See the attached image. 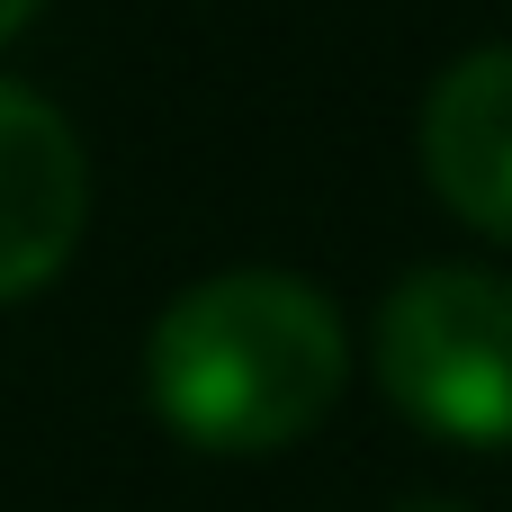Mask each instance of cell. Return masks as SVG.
Masks as SVG:
<instances>
[{
    "instance_id": "obj_1",
    "label": "cell",
    "mask_w": 512,
    "mask_h": 512,
    "mask_svg": "<svg viewBox=\"0 0 512 512\" xmlns=\"http://www.w3.org/2000/svg\"><path fill=\"white\" fill-rule=\"evenodd\" d=\"M351 387V324L297 270H216L144 333V405L207 459H270L324 432Z\"/></svg>"
},
{
    "instance_id": "obj_2",
    "label": "cell",
    "mask_w": 512,
    "mask_h": 512,
    "mask_svg": "<svg viewBox=\"0 0 512 512\" xmlns=\"http://www.w3.org/2000/svg\"><path fill=\"white\" fill-rule=\"evenodd\" d=\"M369 369L414 432L512 450V279L477 261L405 270L369 324Z\"/></svg>"
},
{
    "instance_id": "obj_3",
    "label": "cell",
    "mask_w": 512,
    "mask_h": 512,
    "mask_svg": "<svg viewBox=\"0 0 512 512\" xmlns=\"http://www.w3.org/2000/svg\"><path fill=\"white\" fill-rule=\"evenodd\" d=\"M81 234H90V153L72 117L45 90L0 81V306L54 288Z\"/></svg>"
},
{
    "instance_id": "obj_4",
    "label": "cell",
    "mask_w": 512,
    "mask_h": 512,
    "mask_svg": "<svg viewBox=\"0 0 512 512\" xmlns=\"http://www.w3.org/2000/svg\"><path fill=\"white\" fill-rule=\"evenodd\" d=\"M423 189L486 243H512V45H468L414 117Z\"/></svg>"
},
{
    "instance_id": "obj_5",
    "label": "cell",
    "mask_w": 512,
    "mask_h": 512,
    "mask_svg": "<svg viewBox=\"0 0 512 512\" xmlns=\"http://www.w3.org/2000/svg\"><path fill=\"white\" fill-rule=\"evenodd\" d=\"M36 9H45V0H0V45H9V36H18V27H27Z\"/></svg>"
},
{
    "instance_id": "obj_6",
    "label": "cell",
    "mask_w": 512,
    "mask_h": 512,
    "mask_svg": "<svg viewBox=\"0 0 512 512\" xmlns=\"http://www.w3.org/2000/svg\"><path fill=\"white\" fill-rule=\"evenodd\" d=\"M396 512H468V504H450V495H405Z\"/></svg>"
}]
</instances>
